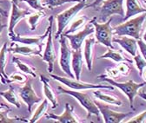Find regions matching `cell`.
<instances>
[{
    "label": "cell",
    "instance_id": "obj_1",
    "mask_svg": "<svg viewBox=\"0 0 146 123\" xmlns=\"http://www.w3.org/2000/svg\"><path fill=\"white\" fill-rule=\"evenodd\" d=\"M146 19V13L139 14V16L131 19L126 20L125 23L113 28V34L117 36H127L135 39L140 38L142 26Z\"/></svg>",
    "mask_w": 146,
    "mask_h": 123
},
{
    "label": "cell",
    "instance_id": "obj_2",
    "mask_svg": "<svg viewBox=\"0 0 146 123\" xmlns=\"http://www.w3.org/2000/svg\"><path fill=\"white\" fill-rule=\"evenodd\" d=\"M98 79L101 81H104V82H107L111 85L118 87L123 94H125L127 95L128 100H129V102H130V107L132 109V110H135V107H134L135 96L138 94V91L141 87H143L146 85L145 82H142V83H137V82H133L132 80H130L125 82H118L111 78L103 76L102 75L98 76Z\"/></svg>",
    "mask_w": 146,
    "mask_h": 123
},
{
    "label": "cell",
    "instance_id": "obj_3",
    "mask_svg": "<svg viewBox=\"0 0 146 123\" xmlns=\"http://www.w3.org/2000/svg\"><path fill=\"white\" fill-rule=\"evenodd\" d=\"M112 17H110L104 23H98L97 17L94 16L90 23L93 25L95 29V37L98 42L108 48L114 49L112 45L113 37V28L111 26Z\"/></svg>",
    "mask_w": 146,
    "mask_h": 123
},
{
    "label": "cell",
    "instance_id": "obj_4",
    "mask_svg": "<svg viewBox=\"0 0 146 123\" xmlns=\"http://www.w3.org/2000/svg\"><path fill=\"white\" fill-rule=\"evenodd\" d=\"M58 94H66V95H71L74 98H76L79 101V103L86 109V111H87L86 118L87 119H89L91 115H96V116H98V118H100V111H99L98 106L96 105V102L86 93L79 92L77 90L66 89L62 86L58 87Z\"/></svg>",
    "mask_w": 146,
    "mask_h": 123
},
{
    "label": "cell",
    "instance_id": "obj_5",
    "mask_svg": "<svg viewBox=\"0 0 146 123\" xmlns=\"http://www.w3.org/2000/svg\"><path fill=\"white\" fill-rule=\"evenodd\" d=\"M86 5H87V0H80V1L77 3V5H75L74 6H72L70 9L57 15L56 18L58 22V30L56 32V36H55L56 39H58L61 36V34L63 33L66 26L69 24L70 20L77 14H78L80 11H82L83 9H85Z\"/></svg>",
    "mask_w": 146,
    "mask_h": 123
},
{
    "label": "cell",
    "instance_id": "obj_6",
    "mask_svg": "<svg viewBox=\"0 0 146 123\" xmlns=\"http://www.w3.org/2000/svg\"><path fill=\"white\" fill-rule=\"evenodd\" d=\"M54 80H57L63 83L64 85L67 86L70 89L73 90H87V89H111L113 90L114 87L112 85H101V84H92V83H87L82 82L81 81L73 80L72 78H66L63 76H59L57 75H50V76Z\"/></svg>",
    "mask_w": 146,
    "mask_h": 123
},
{
    "label": "cell",
    "instance_id": "obj_7",
    "mask_svg": "<svg viewBox=\"0 0 146 123\" xmlns=\"http://www.w3.org/2000/svg\"><path fill=\"white\" fill-rule=\"evenodd\" d=\"M123 0H105V1H104L100 5V22H106L107 19L114 14L124 16L125 12L123 8Z\"/></svg>",
    "mask_w": 146,
    "mask_h": 123
},
{
    "label": "cell",
    "instance_id": "obj_8",
    "mask_svg": "<svg viewBox=\"0 0 146 123\" xmlns=\"http://www.w3.org/2000/svg\"><path fill=\"white\" fill-rule=\"evenodd\" d=\"M59 43H60V59H59L60 68L68 76H70V78L73 79V78H75V76L73 75L71 71L72 50L68 46L67 38L64 37L62 34H61Z\"/></svg>",
    "mask_w": 146,
    "mask_h": 123
},
{
    "label": "cell",
    "instance_id": "obj_9",
    "mask_svg": "<svg viewBox=\"0 0 146 123\" xmlns=\"http://www.w3.org/2000/svg\"><path fill=\"white\" fill-rule=\"evenodd\" d=\"M53 19L54 16H50L49 17V34L47 37V42H46V46L44 52V55L42 56V60L48 63V72L52 73L54 69V63L56 62L57 57H56V51L54 49L53 45V40H52V25H53Z\"/></svg>",
    "mask_w": 146,
    "mask_h": 123
},
{
    "label": "cell",
    "instance_id": "obj_10",
    "mask_svg": "<svg viewBox=\"0 0 146 123\" xmlns=\"http://www.w3.org/2000/svg\"><path fill=\"white\" fill-rule=\"evenodd\" d=\"M94 32H95V29H94L93 25L89 22V24H87L85 25L84 30L79 31L77 34L71 35V34L62 33V35L70 41V47H71L72 50H78V49H81L82 44H83L84 41L85 40V38L89 36V35L92 34Z\"/></svg>",
    "mask_w": 146,
    "mask_h": 123
},
{
    "label": "cell",
    "instance_id": "obj_11",
    "mask_svg": "<svg viewBox=\"0 0 146 123\" xmlns=\"http://www.w3.org/2000/svg\"><path fill=\"white\" fill-rule=\"evenodd\" d=\"M96 105L98 106L100 114L103 115L104 121L105 123H120L125 119L127 116L132 114V112L129 113H120V112H116L110 109L107 105L102 104L98 101H95Z\"/></svg>",
    "mask_w": 146,
    "mask_h": 123
},
{
    "label": "cell",
    "instance_id": "obj_12",
    "mask_svg": "<svg viewBox=\"0 0 146 123\" xmlns=\"http://www.w3.org/2000/svg\"><path fill=\"white\" fill-rule=\"evenodd\" d=\"M19 96L23 100V101L27 105L28 112L31 113L32 107L36 103H38L42 101V98L38 97L35 93L34 89H32V86L30 81L25 82V86L19 89Z\"/></svg>",
    "mask_w": 146,
    "mask_h": 123
},
{
    "label": "cell",
    "instance_id": "obj_13",
    "mask_svg": "<svg viewBox=\"0 0 146 123\" xmlns=\"http://www.w3.org/2000/svg\"><path fill=\"white\" fill-rule=\"evenodd\" d=\"M31 13L28 11L27 10H22L18 7L16 4L12 3L11 4V16H10V21H9V27H8V35L9 37H11L12 35L15 34L14 29L16 25L19 23V21L25 17L30 16Z\"/></svg>",
    "mask_w": 146,
    "mask_h": 123
},
{
    "label": "cell",
    "instance_id": "obj_14",
    "mask_svg": "<svg viewBox=\"0 0 146 123\" xmlns=\"http://www.w3.org/2000/svg\"><path fill=\"white\" fill-rule=\"evenodd\" d=\"M74 107L70 103H65L64 112L61 115H56L54 114H45V117L48 120H54L60 123H78L82 122L78 120V116L74 115Z\"/></svg>",
    "mask_w": 146,
    "mask_h": 123
},
{
    "label": "cell",
    "instance_id": "obj_15",
    "mask_svg": "<svg viewBox=\"0 0 146 123\" xmlns=\"http://www.w3.org/2000/svg\"><path fill=\"white\" fill-rule=\"evenodd\" d=\"M112 42L119 44L125 51H127L132 57H135L137 53V39L133 37L127 36H120L118 37H112Z\"/></svg>",
    "mask_w": 146,
    "mask_h": 123
},
{
    "label": "cell",
    "instance_id": "obj_16",
    "mask_svg": "<svg viewBox=\"0 0 146 123\" xmlns=\"http://www.w3.org/2000/svg\"><path fill=\"white\" fill-rule=\"evenodd\" d=\"M49 34V28H47L45 33L42 36H38V37H19L18 35H12L11 37H10V39L11 42H16V43H20L22 44L25 45H35L36 47H38L39 49H42V46H43V42L44 40V38H46L48 37Z\"/></svg>",
    "mask_w": 146,
    "mask_h": 123
},
{
    "label": "cell",
    "instance_id": "obj_17",
    "mask_svg": "<svg viewBox=\"0 0 146 123\" xmlns=\"http://www.w3.org/2000/svg\"><path fill=\"white\" fill-rule=\"evenodd\" d=\"M9 52H12L13 54H19L23 56H40L41 55V49L35 47V48H31L29 45H18L16 42H12L11 46L8 48Z\"/></svg>",
    "mask_w": 146,
    "mask_h": 123
},
{
    "label": "cell",
    "instance_id": "obj_18",
    "mask_svg": "<svg viewBox=\"0 0 146 123\" xmlns=\"http://www.w3.org/2000/svg\"><path fill=\"white\" fill-rule=\"evenodd\" d=\"M142 13H146V9L140 5L138 0H126V12L123 18V21Z\"/></svg>",
    "mask_w": 146,
    "mask_h": 123
},
{
    "label": "cell",
    "instance_id": "obj_19",
    "mask_svg": "<svg viewBox=\"0 0 146 123\" xmlns=\"http://www.w3.org/2000/svg\"><path fill=\"white\" fill-rule=\"evenodd\" d=\"M71 67L73 72H74L76 80L80 81V76L83 70V55L81 49L78 50H72Z\"/></svg>",
    "mask_w": 146,
    "mask_h": 123
},
{
    "label": "cell",
    "instance_id": "obj_20",
    "mask_svg": "<svg viewBox=\"0 0 146 123\" xmlns=\"http://www.w3.org/2000/svg\"><path fill=\"white\" fill-rule=\"evenodd\" d=\"M7 43H5L0 49V81L3 84H11V81L9 76L5 73V67H6V58H7Z\"/></svg>",
    "mask_w": 146,
    "mask_h": 123
},
{
    "label": "cell",
    "instance_id": "obj_21",
    "mask_svg": "<svg viewBox=\"0 0 146 123\" xmlns=\"http://www.w3.org/2000/svg\"><path fill=\"white\" fill-rule=\"evenodd\" d=\"M40 80L44 85V95L46 97V99L51 103V109H55L56 108L58 107V102L57 101L56 95H55L52 87H50V85L49 84V80L43 75L40 76Z\"/></svg>",
    "mask_w": 146,
    "mask_h": 123
},
{
    "label": "cell",
    "instance_id": "obj_22",
    "mask_svg": "<svg viewBox=\"0 0 146 123\" xmlns=\"http://www.w3.org/2000/svg\"><path fill=\"white\" fill-rule=\"evenodd\" d=\"M96 43V40L94 37H90L85 40L84 45V58L86 62L87 68L90 71L92 70V51L93 46Z\"/></svg>",
    "mask_w": 146,
    "mask_h": 123
},
{
    "label": "cell",
    "instance_id": "obj_23",
    "mask_svg": "<svg viewBox=\"0 0 146 123\" xmlns=\"http://www.w3.org/2000/svg\"><path fill=\"white\" fill-rule=\"evenodd\" d=\"M93 90H94L93 95L96 96L97 99H98L104 102H106L108 104L114 105V106H122V104H123L122 101L116 95L104 93L99 89H93Z\"/></svg>",
    "mask_w": 146,
    "mask_h": 123
},
{
    "label": "cell",
    "instance_id": "obj_24",
    "mask_svg": "<svg viewBox=\"0 0 146 123\" xmlns=\"http://www.w3.org/2000/svg\"><path fill=\"white\" fill-rule=\"evenodd\" d=\"M98 59H110V60H112V61H114L116 62H131L129 59L125 58L119 51L114 50V49H111V48H109L107 49L106 53L98 57Z\"/></svg>",
    "mask_w": 146,
    "mask_h": 123
},
{
    "label": "cell",
    "instance_id": "obj_25",
    "mask_svg": "<svg viewBox=\"0 0 146 123\" xmlns=\"http://www.w3.org/2000/svg\"><path fill=\"white\" fill-rule=\"evenodd\" d=\"M5 109H9L8 106L4 104L0 105V123H14V122H29L28 120H25L24 118L15 117L11 118L8 116V111L10 110H3Z\"/></svg>",
    "mask_w": 146,
    "mask_h": 123
},
{
    "label": "cell",
    "instance_id": "obj_26",
    "mask_svg": "<svg viewBox=\"0 0 146 123\" xmlns=\"http://www.w3.org/2000/svg\"><path fill=\"white\" fill-rule=\"evenodd\" d=\"M0 95H1L4 99H5L9 103L14 105L15 107L19 109L21 107L20 102L18 101V98L17 97L16 94L14 93V89L12 86H10L9 89L4 92H0Z\"/></svg>",
    "mask_w": 146,
    "mask_h": 123
},
{
    "label": "cell",
    "instance_id": "obj_27",
    "mask_svg": "<svg viewBox=\"0 0 146 123\" xmlns=\"http://www.w3.org/2000/svg\"><path fill=\"white\" fill-rule=\"evenodd\" d=\"M48 109V100L47 99H44L42 103L38 106V108L36 109L34 114L32 115V117L29 120V122L30 123H35L36 121H38L39 119L45 114V112Z\"/></svg>",
    "mask_w": 146,
    "mask_h": 123
},
{
    "label": "cell",
    "instance_id": "obj_28",
    "mask_svg": "<svg viewBox=\"0 0 146 123\" xmlns=\"http://www.w3.org/2000/svg\"><path fill=\"white\" fill-rule=\"evenodd\" d=\"M13 62H14V63L16 64V66L17 67V68L19 69L20 71L31 76L32 77H36V74L35 72V68H32L31 66H30L28 64H25L20 59H18L16 57H13Z\"/></svg>",
    "mask_w": 146,
    "mask_h": 123
},
{
    "label": "cell",
    "instance_id": "obj_29",
    "mask_svg": "<svg viewBox=\"0 0 146 123\" xmlns=\"http://www.w3.org/2000/svg\"><path fill=\"white\" fill-rule=\"evenodd\" d=\"M44 16H45L44 11H36V13L31 14L30 16H28L27 21H28V24H30L31 30L33 31V30H35L36 29V26H38V22H39L40 18L44 17Z\"/></svg>",
    "mask_w": 146,
    "mask_h": 123
},
{
    "label": "cell",
    "instance_id": "obj_30",
    "mask_svg": "<svg viewBox=\"0 0 146 123\" xmlns=\"http://www.w3.org/2000/svg\"><path fill=\"white\" fill-rule=\"evenodd\" d=\"M80 0H45L44 5L49 7L50 9H53L54 7H58L64 4L69 3H78Z\"/></svg>",
    "mask_w": 146,
    "mask_h": 123
},
{
    "label": "cell",
    "instance_id": "obj_31",
    "mask_svg": "<svg viewBox=\"0 0 146 123\" xmlns=\"http://www.w3.org/2000/svg\"><path fill=\"white\" fill-rule=\"evenodd\" d=\"M133 60L135 62L136 66L138 68V71H139V75H141L143 69L144 68H146V61L144 60V58L142 57L141 54L137 53V55L135 57H133Z\"/></svg>",
    "mask_w": 146,
    "mask_h": 123
},
{
    "label": "cell",
    "instance_id": "obj_32",
    "mask_svg": "<svg viewBox=\"0 0 146 123\" xmlns=\"http://www.w3.org/2000/svg\"><path fill=\"white\" fill-rule=\"evenodd\" d=\"M87 21V17L86 16H84V17H80V18H78L77 21L73 22V24H71L70 28L65 32V34H70L72 32H74L76 30L79 29L85 22Z\"/></svg>",
    "mask_w": 146,
    "mask_h": 123
},
{
    "label": "cell",
    "instance_id": "obj_33",
    "mask_svg": "<svg viewBox=\"0 0 146 123\" xmlns=\"http://www.w3.org/2000/svg\"><path fill=\"white\" fill-rule=\"evenodd\" d=\"M23 1L27 3L32 9L36 10V11H44V7L41 4V0H23Z\"/></svg>",
    "mask_w": 146,
    "mask_h": 123
},
{
    "label": "cell",
    "instance_id": "obj_34",
    "mask_svg": "<svg viewBox=\"0 0 146 123\" xmlns=\"http://www.w3.org/2000/svg\"><path fill=\"white\" fill-rule=\"evenodd\" d=\"M127 62H118V65L117 66L119 73H121L123 76H128L131 73V67Z\"/></svg>",
    "mask_w": 146,
    "mask_h": 123
},
{
    "label": "cell",
    "instance_id": "obj_35",
    "mask_svg": "<svg viewBox=\"0 0 146 123\" xmlns=\"http://www.w3.org/2000/svg\"><path fill=\"white\" fill-rule=\"evenodd\" d=\"M119 75V71L117 68H113V67H110V68H106V72L105 74L102 75L103 76H105V77H109V78H111V79H114V78H117Z\"/></svg>",
    "mask_w": 146,
    "mask_h": 123
},
{
    "label": "cell",
    "instance_id": "obj_36",
    "mask_svg": "<svg viewBox=\"0 0 146 123\" xmlns=\"http://www.w3.org/2000/svg\"><path fill=\"white\" fill-rule=\"evenodd\" d=\"M126 123H143L146 122V110L142 114L131 118V120L125 121Z\"/></svg>",
    "mask_w": 146,
    "mask_h": 123
},
{
    "label": "cell",
    "instance_id": "obj_37",
    "mask_svg": "<svg viewBox=\"0 0 146 123\" xmlns=\"http://www.w3.org/2000/svg\"><path fill=\"white\" fill-rule=\"evenodd\" d=\"M9 78H10V80L11 81V82H22V83H24V82H25L26 80H27L26 77H25L24 75H21V74H19V73H14V74H12L11 76H10Z\"/></svg>",
    "mask_w": 146,
    "mask_h": 123
},
{
    "label": "cell",
    "instance_id": "obj_38",
    "mask_svg": "<svg viewBox=\"0 0 146 123\" xmlns=\"http://www.w3.org/2000/svg\"><path fill=\"white\" fill-rule=\"evenodd\" d=\"M137 42L138 49H139V50L141 52V55L144 58V60L146 61V43L143 42V40L141 39V38L137 39Z\"/></svg>",
    "mask_w": 146,
    "mask_h": 123
},
{
    "label": "cell",
    "instance_id": "obj_39",
    "mask_svg": "<svg viewBox=\"0 0 146 123\" xmlns=\"http://www.w3.org/2000/svg\"><path fill=\"white\" fill-rule=\"evenodd\" d=\"M104 1H105V0H94V1L90 4V5H87L85 6V8H95V7H98Z\"/></svg>",
    "mask_w": 146,
    "mask_h": 123
},
{
    "label": "cell",
    "instance_id": "obj_40",
    "mask_svg": "<svg viewBox=\"0 0 146 123\" xmlns=\"http://www.w3.org/2000/svg\"><path fill=\"white\" fill-rule=\"evenodd\" d=\"M5 27H6V25L5 24H3L1 23V19H0V38H1V34H2V32H3V30H4V29Z\"/></svg>",
    "mask_w": 146,
    "mask_h": 123
},
{
    "label": "cell",
    "instance_id": "obj_41",
    "mask_svg": "<svg viewBox=\"0 0 146 123\" xmlns=\"http://www.w3.org/2000/svg\"><path fill=\"white\" fill-rule=\"evenodd\" d=\"M140 76L143 78L144 82H146V68H144L143 69V71H142V73H141Z\"/></svg>",
    "mask_w": 146,
    "mask_h": 123
},
{
    "label": "cell",
    "instance_id": "obj_42",
    "mask_svg": "<svg viewBox=\"0 0 146 123\" xmlns=\"http://www.w3.org/2000/svg\"><path fill=\"white\" fill-rule=\"evenodd\" d=\"M0 15H1V16H7V12L1 7V6H0Z\"/></svg>",
    "mask_w": 146,
    "mask_h": 123
},
{
    "label": "cell",
    "instance_id": "obj_43",
    "mask_svg": "<svg viewBox=\"0 0 146 123\" xmlns=\"http://www.w3.org/2000/svg\"><path fill=\"white\" fill-rule=\"evenodd\" d=\"M143 100H144V101H146V93L145 92H138V94H137Z\"/></svg>",
    "mask_w": 146,
    "mask_h": 123
},
{
    "label": "cell",
    "instance_id": "obj_44",
    "mask_svg": "<svg viewBox=\"0 0 146 123\" xmlns=\"http://www.w3.org/2000/svg\"><path fill=\"white\" fill-rule=\"evenodd\" d=\"M19 1H20V0H11V2L16 4L17 5H18V4H19Z\"/></svg>",
    "mask_w": 146,
    "mask_h": 123
},
{
    "label": "cell",
    "instance_id": "obj_45",
    "mask_svg": "<svg viewBox=\"0 0 146 123\" xmlns=\"http://www.w3.org/2000/svg\"><path fill=\"white\" fill-rule=\"evenodd\" d=\"M142 39L143 40V42L146 43V30H145V32H144V34H143V38H142Z\"/></svg>",
    "mask_w": 146,
    "mask_h": 123
},
{
    "label": "cell",
    "instance_id": "obj_46",
    "mask_svg": "<svg viewBox=\"0 0 146 123\" xmlns=\"http://www.w3.org/2000/svg\"><path fill=\"white\" fill-rule=\"evenodd\" d=\"M143 3H144V5H146V0H144V1H143Z\"/></svg>",
    "mask_w": 146,
    "mask_h": 123
}]
</instances>
